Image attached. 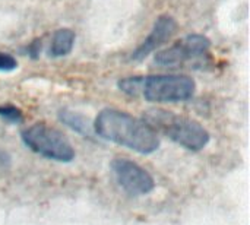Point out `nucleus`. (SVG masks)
I'll use <instances>...</instances> for the list:
<instances>
[{
    "label": "nucleus",
    "instance_id": "7ed1b4c3",
    "mask_svg": "<svg viewBox=\"0 0 250 225\" xmlns=\"http://www.w3.org/2000/svg\"><path fill=\"white\" fill-rule=\"evenodd\" d=\"M144 120L157 133H163L164 136L189 151H201L209 142V133L199 122L185 116H179L173 111L152 108L145 111Z\"/></svg>",
    "mask_w": 250,
    "mask_h": 225
},
{
    "label": "nucleus",
    "instance_id": "9b49d317",
    "mask_svg": "<svg viewBox=\"0 0 250 225\" xmlns=\"http://www.w3.org/2000/svg\"><path fill=\"white\" fill-rule=\"evenodd\" d=\"M16 67H18L16 59L9 53L0 51V72H12Z\"/></svg>",
    "mask_w": 250,
    "mask_h": 225
},
{
    "label": "nucleus",
    "instance_id": "0eeeda50",
    "mask_svg": "<svg viewBox=\"0 0 250 225\" xmlns=\"http://www.w3.org/2000/svg\"><path fill=\"white\" fill-rule=\"evenodd\" d=\"M176 31H177V22H176V19H174L173 16H170V15H163V16H160V18L155 20V23H154V26H152V29H151V32H149V35H148V37L144 40V42L132 53V60H135V61L144 60V59L148 57L152 51H155V50H158L161 45L167 44V42L173 38V35L176 34Z\"/></svg>",
    "mask_w": 250,
    "mask_h": 225
},
{
    "label": "nucleus",
    "instance_id": "20e7f679",
    "mask_svg": "<svg viewBox=\"0 0 250 225\" xmlns=\"http://www.w3.org/2000/svg\"><path fill=\"white\" fill-rule=\"evenodd\" d=\"M211 41L201 34L188 35L174 45L158 51L154 63L164 69L179 67H204L209 60Z\"/></svg>",
    "mask_w": 250,
    "mask_h": 225
},
{
    "label": "nucleus",
    "instance_id": "9d476101",
    "mask_svg": "<svg viewBox=\"0 0 250 225\" xmlns=\"http://www.w3.org/2000/svg\"><path fill=\"white\" fill-rule=\"evenodd\" d=\"M0 117L9 123H21L23 120V114L21 108L12 105V104H3L0 105Z\"/></svg>",
    "mask_w": 250,
    "mask_h": 225
},
{
    "label": "nucleus",
    "instance_id": "6e6552de",
    "mask_svg": "<svg viewBox=\"0 0 250 225\" xmlns=\"http://www.w3.org/2000/svg\"><path fill=\"white\" fill-rule=\"evenodd\" d=\"M75 44V32L69 28L57 29L53 34L50 42V56L53 57H63L69 54Z\"/></svg>",
    "mask_w": 250,
    "mask_h": 225
},
{
    "label": "nucleus",
    "instance_id": "423d86ee",
    "mask_svg": "<svg viewBox=\"0 0 250 225\" xmlns=\"http://www.w3.org/2000/svg\"><path fill=\"white\" fill-rule=\"evenodd\" d=\"M111 171L119 186L132 196L148 195L155 189L152 176L144 167L127 158H114L111 161Z\"/></svg>",
    "mask_w": 250,
    "mask_h": 225
},
{
    "label": "nucleus",
    "instance_id": "39448f33",
    "mask_svg": "<svg viewBox=\"0 0 250 225\" xmlns=\"http://www.w3.org/2000/svg\"><path fill=\"white\" fill-rule=\"evenodd\" d=\"M21 138L25 146L47 160L70 163L75 158V149L67 138L59 129L45 123H35L23 129Z\"/></svg>",
    "mask_w": 250,
    "mask_h": 225
},
{
    "label": "nucleus",
    "instance_id": "f03ea898",
    "mask_svg": "<svg viewBox=\"0 0 250 225\" xmlns=\"http://www.w3.org/2000/svg\"><path fill=\"white\" fill-rule=\"evenodd\" d=\"M122 92L149 102H182L193 97L196 83L186 75L130 76L119 81Z\"/></svg>",
    "mask_w": 250,
    "mask_h": 225
},
{
    "label": "nucleus",
    "instance_id": "1a4fd4ad",
    "mask_svg": "<svg viewBox=\"0 0 250 225\" xmlns=\"http://www.w3.org/2000/svg\"><path fill=\"white\" fill-rule=\"evenodd\" d=\"M59 119L60 122H63L67 127H70L72 130L82 133V135H89V129H88V122L78 113L69 111V110H62L59 113Z\"/></svg>",
    "mask_w": 250,
    "mask_h": 225
},
{
    "label": "nucleus",
    "instance_id": "f257e3e1",
    "mask_svg": "<svg viewBox=\"0 0 250 225\" xmlns=\"http://www.w3.org/2000/svg\"><path fill=\"white\" fill-rule=\"evenodd\" d=\"M94 132L105 141L144 155L152 154L160 148L158 133L145 120L116 108H105L98 113L94 122Z\"/></svg>",
    "mask_w": 250,
    "mask_h": 225
}]
</instances>
